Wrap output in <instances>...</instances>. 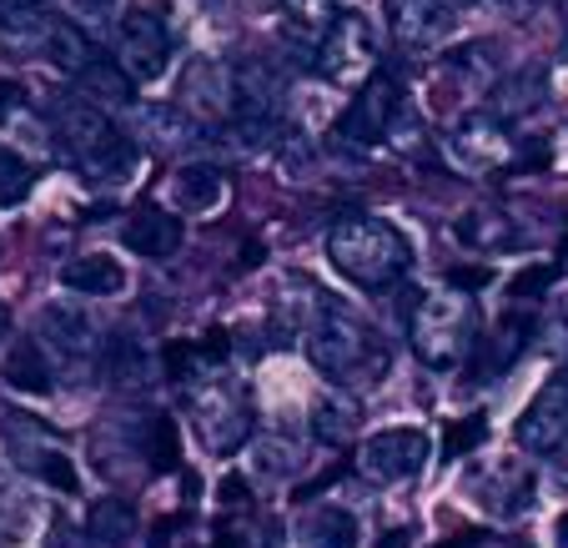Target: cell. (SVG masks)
Instances as JSON below:
<instances>
[{
	"instance_id": "8992f818",
	"label": "cell",
	"mask_w": 568,
	"mask_h": 548,
	"mask_svg": "<svg viewBox=\"0 0 568 548\" xmlns=\"http://www.w3.org/2000/svg\"><path fill=\"white\" fill-rule=\"evenodd\" d=\"M377 65V31L367 16H337V26L327 35H322L317 45V71L327 75V81H343V87H353V81H363L367 71Z\"/></svg>"
},
{
	"instance_id": "603a6c76",
	"label": "cell",
	"mask_w": 568,
	"mask_h": 548,
	"mask_svg": "<svg viewBox=\"0 0 568 548\" xmlns=\"http://www.w3.org/2000/svg\"><path fill=\"white\" fill-rule=\"evenodd\" d=\"M51 55L61 71H71V75H81L91 61H97V45H91V31H81V21H55V31H51Z\"/></svg>"
},
{
	"instance_id": "3957f363",
	"label": "cell",
	"mask_w": 568,
	"mask_h": 548,
	"mask_svg": "<svg viewBox=\"0 0 568 548\" xmlns=\"http://www.w3.org/2000/svg\"><path fill=\"white\" fill-rule=\"evenodd\" d=\"M307 357L322 377H337V383H347V377H357V373L367 377L373 367H383V357H373V333L357 323L343 302H327V292H322L317 307H312Z\"/></svg>"
},
{
	"instance_id": "277c9868",
	"label": "cell",
	"mask_w": 568,
	"mask_h": 548,
	"mask_svg": "<svg viewBox=\"0 0 568 548\" xmlns=\"http://www.w3.org/2000/svg\"><path fill=\"white\" fill-rule=\"evenodd\" d=\"M408 337H413V353L428 367H453L473 343V302L458 287L438 292V297H423L408 317Z\"/></svg>"
},
{
	"instance_id": "d4e9b609",
	"label": "cell",
	"mask_w": 568,
	"mask_h": 548,
	"mask_svg": "<svg viewBox=\"0 0 568 548\" xmlns=\"http://www.w3.org/2000/svg\"><path fill=\"white\" fill-rule=\"evenodd\" d=\"M307 538L312 548H357V518L347 508H322V514L307 518Z\"/></svg>"
},
{
	"instance_id": "30bf717a",
	"label": "cell",
	"mask_w": 568,
	"mask_h": 548,
	"mask_svg": "<svg viewBox=\"0 0 568 548\" xmlns=\"http://www.w3.org/2000/svg\"><path fill=\"white\" fill-rule=\"evenodd\" d=\"M387 16H393V35L413 51H433L453 35L458 26V6L453 0H387Z\"/></svg>"
},
{
	"instance_id": "7402d4cb",
	"label": "cell",
	"mask_w": 568,
	"mask_h": 548,
	"mask_svg": "<svg viewBox=\"0 0 568 548\" xmlns=\"http://www.w3.org/2000/svg\"><path fill=\"white\" fill-rule=\"evenodd\" d=\"M172 196L182 212H212L222 202V176L212 166H186V172L172 176Z\"/></svg>"
},
{
	"instance_id": "1f68e13d",
	"label": "cell",
	"mask_w": 568,
	"mask_h": 548,
	"mask_svg": "<svg viewBox=\"0 0 568 548\" xmlns=\"http://www.w3.org/2000/svg\"><path fill=\"white\" fill-rule=\"evenodd\" d=\"M111 373H126L121 383H146V357L131 343H111Z\"/></svg>"
},
{
	"instance_id": "8fae6325",
	"label": "cell",
	"mask_w": 568,
	"mask_h": 548,
	"mask_svg": "<svg viewBox=\"0 0 568 548\" xmlns=\"http://www.w3.org/2000/svg\"><path fill=\"white\" fill-rule=\"evenodd\" d=\"M51 11L41 0H0V51L11 61H31V55L51 51Z\"/></svg>"
},
{
	"instance_id": "ab89813d",
	"label": "cell",
	"mask_w": 568,
	"mask_h": 548,
	"mask_svg": "<svg viewBox=\"0 0 568 548\" xmlns=\"http://www.w3.org/2000/svg\"><path fill=\"white\" fill-rule=\"evenodd\" d=\"M6 333H11V312L0 307V337H6Z\"/></svg>"
},
{
	"instance_id": "484cf974",
	"label": "cell",
	"mask_w": 568,
	"mask_h": 548,
	"mask_svg": "<svg viewBox=\"0 0 568 548\" xmlns=\"http://www.w3.org/2000/svg\"><path fill=\"white\" fill-rule=\"evenodd\" d=\"M141 453L151 458V468H156V474H172L176 463H182L176 423L172 418H146V428H141Z\"/></svg>"
},
{
	"instance_id": "9c48e42d",
	"label": "cell",
	"mask_w": 568,
	"mask_h": 548,
	"mask_svg": "<svg viewBox=\"0 0 568 548\" xmlns=\"http://www.w3.org/2000/svg\"><path fill=\"white\" fill-rule=\"evenodd\" d=\"M397 116H403V97H397V81L393 75H373L363 87V97L343 111L337 121V136L353 141V146H377L383 136H393Z\"/></svg>"
},
{
	"instance_id": "5b68a950",
	"label": "cell",
	"mask_w": 568,
	"mask_h": 548,
	"mask_svg": "<svg viewBox=\"0 0 568 548\" xmlns=\"http://www.w3.org/2000/svg\"><path fill=\"white\" fill-rule=\"evenodd\" d=\"M428 463V433L418 428H383L357 448V474L367 484H408Z\"/></svg>"
},
{
	"instance_id": "f35d334b",
	"label": "cell",
	"mask_w": 568,
	"mask_h": 548,
	"mask_svg": "<svg viewBox=\"0 0 568 548\" xmlns=\"http://www.w3.org/2000/svg\"><path fill=\"white\" fill-rule=\"evenodd\" d=\"M554 534H558V548H568V514L558 518V528H554Z\"/></svg>"
},
{
	"instance_id": "ffe728a7",
	"label": "cell",
	"mask_w": 568,
	"mask_h": 548,
	"mask_svg": "<svg viewBox=\"0 0 568 548\" xmlns=\"http://www.w3.org/2000/svg\"><path fill=\"white\" fill-rule=\"evenodd\" d=\"M81 87L97 101H106V106H131V101H136V75L121 61H106V55H97V61L81 71Z\"/></svg>"
},
{
	"instance_id": "b9f144b4",
	"label": "cell",
	"mask_w": 568,
	"mask_h": 548,
	"mask_svg": "<svg viewBox=\"0 0 568 548\" xmlns=\"http://www.w3.org/2000/svg\"><path fill=\"white\" fill-rule=\"evenodd\" d=\"M564 11H568V0H564Z\"/></svg>"
},
{
	"instance_id": "f1b7e54d",
	"label": "cell",
	"mask_w": 568,
	"mask_h": 548,
	"mask_svg": "<svg viewBox=\"0 0 568 548\" xmlns=\"http://www.w3.org/2000/svg\"><path fill=\"white\" fill-rule=\"evenodd\" d=\"M141 121H146V126L156 131V141H166V146H192L196 141V126L182 121V111H172V106H151Z\"/></svg>"
},
{
	"instance_id": "74e56055",
	"label": "cell",
	"mask_w": 568,
	"mask_h": 548,
	"mask_svg": "<svg viewBox=\"0 0 568 548\" xmlns=\"http://www.w3.org/2000/svg\"><path fill=\"white\" fill-rule=\"evenodd\" d=\"M16 111V87H0V116H11Z\"/></svg>"
},
{
	"instance_id": "8d00e7d4",
	"label": "cell",
	"mask_w": 568,
	"mask_h": 548,
	"mask_svg": "<svg viewBox=\"0 0 568 548\" xmlns=\"http://www.w3.org/2000/svg\"><path fill=\"white\" fill-rule=\"evenodd\" d=\"M504 11H514V16H528V11H538V0H498Z\"/></svg>"
},
{
	"instance_id": "cb8c5ba5",
	"label": "cell",
	"mask_w": 568,
	"mask_h": 548,
	"mask_svg": "<svg viewBox=\"0 0 568 548\" xmlns=\"http://www.w3.org/2000/svg\"><path fill=\"white\" fill-rule=\"evenodd\" d=\"M544 97H548V81L538 71L514 75V81H504L494 91V116H534L544 106Z\"/></svg>"
},
{
	"instance_id": "7a4b0ae2",
	"label": "cell",
	"mask_w": 568,
	"mask_h": 548,
	"mask_svg": "<svg viewBox=\"0 0 568 548\" xmlns=\"http://www.w3.org/2000/svg\"><path fill=\"white\" fill-rule=\"evenodd\" d=\"M55 141L81 172H91L97 182H126L136 172V151L131 141L111 126V116L97 101H61L55 111Z\"/></svg>"
},
{
	"instance_id": "ba28073f",
	"label": "cell",
	"mask_w": 568,
	"mask_h": 548,
	"mask_svg": "<svg viewBox=\"0 0 568 548\" xmlns=\"http://www.w3.org/2000/svg\"><path fill=\"white\" fill-rule=\"evenodd\" d=\"M514 438H518V448L534 453V458L568 448V373H554L538 387V398L524 408Z\"/></svg>"
},
{
	"instance_id": "e0dca14e",
	"label": "cell",
	"mask_w": 568,
	"mask_h": 548,
	"mask_svg": "<svg viewBox=\"0 0 568 548\" xmlns=\"http://www.w3.org/2000/svg\"><path fill=\"white\" fill-rule=\"evenodd\" d=\"M337 0H282V31L297 45H322V35L337 26Z\"/></svg>"
},
{
	"instance_id": "4fadbf2b",
	"label": "cell",
	"mask_w": 568,
	"mask_h": 548,
	"mask_svg": "<svg viewBox=\"0 0 568 548\" xmlns=\"http://www.w3.org/2000/svg\"><path fill=\"white\" fill-rule=\"evenodd\" d=\"M121 242H126L136 257H172L176 247H182V216L161 212V206H141V212H131V222L121 226Z\"/></svg>"
},
{
	"instance_id": "e575fe53",
	"label": "cell",
	"mask_w": 568,
	"mask_h": 548,
	"mask_svg": "<svg viewBox=\"0 0 568 548\" xmlns=\"http://www.w3.org/2000/svg\"><path fill=\"white\" fill-rule=\"evenodd\" d=\"M16 534V504H11V494L0 488V538H11Z\"/></svg>"
},
{
	"instance_id": "5bb4252c",
	"label": "cell",
	"mask_w": 568,
	"mask_h": 548,
	"mask_svg": "<svg viewBox=\"0 0 568 548\" xmlns=\"http://www.w3.org/2000/svg\"><path fill=\"white\" fill-rule=\"evenodd\" d=\"M458 242L473 252H508L524 242V232H518V222L508 212H488V206H478V212H463L458 216Z\"/></svg>"
},
{
	"instance_id": "f546056e",
	"label": "cell",
	"mask_w": 568,
	"mask_h": 548,
	"mask_svg": "<svg viewBox=\"0 0 568 548\" xmlns=\"http://www.w3.org/2000/svg\"><path fill=\"white\" fill-rule=\"evenodd\" d=\"M483 438H488V418H483V413H473V418H458L448 428V438H443V458H463V453H473Z\"/></svg>"
},
{
	"instance_id": "44dd1931",
	"label": "cell",
	"mask_w": 568,
	"mask_h": 548,
	"mask_svg": "<svg viewBox=\"0 0 568 548\" xmlns=\"http://www.w3.org/2000/svg\"><path fill=\"white\" fill-rule=\"evenodd\" d=\"M6 383L16 387V393H51V363L41 357V343H21L11 347V357H6Z\"/></svg>"
},
{
	"instance_id": "7bdbcfd3",
	"label": "cell",
	"mask_w": 568,
	"mask_h": 548,
	"mask_svg": "<svg viewBox=\"0 0 568 548\" xmlns=\"http://www.w3.org/2000/svg\"><path fill=\"white\" fill-rule=\"evenodd\" d=\"M453 6H458V0H453Z\"/></svg>"
},
{
	"instance_id": "6da1fadb",
	"label": "cell",
	"mask_w": 568,
	"mask_h": 548,
	"mask_svg": "<svg viewBox=\"0 0 568 548\" xmlns=\"http://www.w3.org/2000/svg\"><path fill=\"white\" fill-rule=\"evenodd\" d=\"M327 257H333V267L343 272L353 287L383 292V287H393V282H403V272H408V262H413V247L383 216H343V222L327 232Z\"/></svg>"
},
{
	"instance_id": "ac0fdd59",
	"label": "cell",
	"mask_w": 568,
	"mask_h": 548,
	"mask_svg": "<svg viewBox=\"0 0 568 548\" xmlns=\"http://www.w3.org/2000/svg\"><path fill=\"white\" fill-rule=\"evenodd\" d=\"M206 428V443H212L216 453H232L236 443L247 438V413H242V403L236 398H202V418H196Z\"/></svg>"
},
{
	"instance_id": "2e32d148",
	"label": "cell",
	"mask_w": 568,
	"mask_h": 548,
	"mask_svg": "<svg viewBox=\"0 0 568 548\" xmlns=\"http://www.w3.org/2000/svg\"><path fill=\"white\" fill-rule=\"evenodd\" d=\"M61 287L65 292H81V297H116V292L126 287V272H121L116 257L91 252V257L65 262V267H61Z\"/></svg>"
},
{
	"instance_id": "4dcf8cb0",
	"label": "cell",
	"mask_w": 568,
	"mask_h": 548,
	"mask_svg": "<svg viewBox=\"0 0 568 548\" xmlns=\"http://www.w3.org/2000/svg\"><path fill=\"white\" fill-rule=\"evenodd\" d=\"M75 11H81V26H87V31H106V26H116L121 0H75Z\"/></svg>"
},
{
	"instance_id": "83f0119b",
	"label": "cell",
	"mask_w": 568,
	"mask_h": 548,
	"mask_svg": "<svg viewBox=\"0 0 568 548\" xmlns=\"http://www.w3.org/2000/svg\"><path fill=\"white\" fill-rule=\"evenodd\" d=\"M31 196V166L0 146V206H21Z\"/></svg>"
},
{
	"instance_id": "4316f807",
	"label": "cell",
	"mask_w": 568,
	"mask_h": 548,
	"mask_svg": "<svg viewBox=\"0 0 568 548\" xmlns=\"http://www.w3.org/2000/svg\"><path fill=\"white\" fill-rule=\"evenodd\" d=\"M312 433H317L322 443H343L353 438V408L337 398H322L317 408H312Z\"/></svg>"
},
{
	"instance_id": "7c38bea8",
	"label": "cell",
	"mask_w": 568,
	"mask_h": 548,
	"mask_svg": "<svg viewBox=\"0 0 568 548\" xmlns=\"http://www.w3.org/2000/svg\"><path fill=\"white\" fill-rule=\"evenodd\" d=\"M453 151H458V162L478 166V172H494V166L508 162L514 141H508V131L498 126V116L488 111V116H468L453 131Z\"/></svg>"
},
{
	"instance_id": "d590c367",
	"label": "cell",
	"mask_w": 568,
	"mask_h": 548,
	"mask_svg": "<svg viewBox=\"0 0 568 548\" xmlns=\"http://www.w3.org/2000/svg\"><path fill=\"white\" fill-rule=\"evenodd\" d=\"M202 357H206V363H222V357H226V333H206Z\"/></svg>"
},
{
	"instance_id": "52a82bcc",
	"label": "cell",
	"mask_w": 568,
	"mask_h": 548,
	"mask_svg": "<svg viewBox=\"0 0 568 548\" xmlns=\"http://www.w3.org/2000/svg\"><path fill=\"white\" fill-rule=\"evenodd\" d=\"M176 55V31L161 21L156 11H131L116 26V61L126 65L136 81H156Z\"/></svg>"
},
{
	"instance_id": "836d02e7",
	"label": "cell",
	"mask_w": 568,
	"mask_h": 548,
	"mask_svg": "<svg viewBox=\"0 0 568 548\" xmlns=\"http://www.w3.org/2000/svg\"><path fill=\"white\" fill-rule=\"evenodd\" d=\"M488 282H494V272H488V267H458V272H453V287H458V292H483Z\"/></svg>"
},
{
	"instance_id": "9a60e30c",
	"label": "cell",
	"mask_w": 568,
	"mask_h": 548,
	"mask_svg": "<svg viewBox=\"0 0 568 548\" xmlns=\"http://www.w3.org/2000/svg\"><path fill=\"white\" fill-rule=\"evenodd\" d=\"M41 333L51 347H61L65 357H87L91 347H97V327H91V317L81 307H71V302H55V307L41 312Z\"/></svg>"
},
{
	"instance_id": "60d3db41",
	"label": "cell",
	"mask_w": 568,
	"mask_h": 548,
	"mask_svg": "<svg viewBox=\"0 0 568 548\" xmlns=\"http://www.w3.org/2000/svg\"><path fill=\"white\" fill-rule=\"evenodd\" d=\"M558 257L568 262V226H564V237H558Z\"/></svg>"
},
{
	"instance_id": "d6986e66",
	"label": "cell",
	"mask_w": 568,
	"mask_h": 548,
	"mask_svg": "<svg viewBox=\"0 0 568 548\" xmlns=\"http://www.w3.org/2000/svg\"><path fill=\"white\" fill-rule=\"evenodd\" d=\"M87 534L97 538L101 548H121L136 534V504H131V498H97L87 514Z\"/></svg>"
},
{
	"instance_id": "d6a6232c",
	"label": "cell",
	"mask_w": 568,
	"mask_h": 548,
	"mask_svg": "<svg viewBox=\"0 0 568 548\" xmlns=\"http://www.w3.org/2000/svg\"><path fill=\"white\" fill-rule=\"evenodd\" d=\"M554 277H558V267H528V272H518V277H514V297L518 302H534L538 292L554 287Z\"/></svg>"
}]
</instances>
